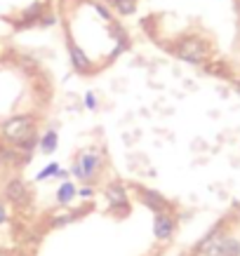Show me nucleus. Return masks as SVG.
Listing matches in <instances>:
<instances>
[{
  "instance_id": "obj_1",
  "label": "nucleus",
  "mask_w": 240,
  "mask_h": 256,
  "mask_svg": "<svg viewBox=\"0 0 240 256\" xmlns=\"http://www.w3.org/2000/svg\"><path fill=\"white\" fill-rule=\"evenodd\" d=\"M172 52L177 59L186 64H193V66H202V64L209 62V54H212V50H209V42L200 36H195V33H184V36H179L174 42H172Z\"/></svg>"
},
{
  "instance_id": "obj_2",
  "label": "nucleus",
  "mask_w": 240,
  "mask_h": 256,
  "mask_svg": "<svg viewBox=\"0 0 240 256\" xmlns=\"http://www.w3.org/2000/svg\"><path fill=\"white\" fill-rule=\"evenodd\" d=\"M33 132H36V122H33L31 116H12L8 122L3 124L5 141H10L17 148H24V150H31L38 144Z\"/></svg>"
},
{
  "instance_id": "obj_3",
  "label": "nucleus",
  "mask_w": 240,
  "mask_h": 256,
  "mask_svg": "<svg viewBox=\"0 0 240 256\" xmlns=\"http://www.w3.org/2000/svg\"><path fill=\"white\" fill-rule=\"evenodd\" d=\"M101 164H104L101 153H97V150H83V153L76 158L71 174H73L76 178H80V181H90V178H94L97 174H99Z\"/></svg>"
},
{
  "instance_id": "obj_4",
  "label": "nucleus",
  "mask_w": 240,
  "mask_h": 256,
  "mask_svg": "<svg viewBox=\"0 0 240 256\" xmlns=\"http://www.w3.org/2000/svg\"><path fill=\"white\" fill-rule=\"evenodd\" d=\"M5 198L12 204H17V207H26L29 200H31V193H29V186L24 184L22 178H12L8 186H5Z\"/></svg>"
},
{
  "instance_id": "obj_5",
  "label": "nucleus",
  "mask_w": 240,
  "mask_h": 256,
  "mask_svg": "<svg viewBox=\"0 0 240 256\" xmlns=\"http://www.w3.org/2000/svg\"><path fill=\"white\" fill-rule=\"evenodd\" d=\"M69 59H71V66L78 70V73H92V62H90V56L85 54V50L83 47H78L73 40H69Z\"/></svg>"
},
{
  "instance_id": "obj_6",
  "label": "nucleus",
  "mask_w": 240,
  "mask_h": 256,
  "mask_svg": "<svg viewBox=\"0 0 240 256\" xmlns=\"http://www.w3.org/2000/svg\"><path fill=\"white\" fill-rule=\"evenodd\" d=\"M139 200L146 204L148 210L158 212V214H165V212H167V207H170V202L165 200L158 190H146V188H144V190H139Z\"/></svg>"
},
{
  "instance_id": "obj_7",
  "label": "nucleus",
  "mask_w": 240,
  "mask_h": 256,
  "mask_svg": "<svg viewBox=\"0 0 240 256\" xmlns=\"http://www.w3.org/2000/svg\"><path fill=\"white\" fill-rule=\"evenodd\" d=\"M174 218L170 216V214H158L155 216V224H153V233L158 240H167V238H172V233H174Z\"/></svg>"
},
{
  "instance_id": "obj_8",
  "label": "nucleus",
  "mask_w": 240,
  "mask_h": 256,
  "mask_svg": "<svg viewBox=\"0 0 240 256\" xmlns=\"http://www.w3.org/2000/svg\"><path fill=\"white\" fill-rule=\"evenodd\" d=\"M104 2L111 8L113 14L120 16H132L137 12V5H139V0H104Z\"/></svg>"
},
{
  "instance_id": "obj_9",
  "label": "nucleus",
  "mask_w": 240,
  "mask_h": 256,
  "mask_svg": "<svg viewBox=\"0 0 240 256\" xmlns=\"http://www.w3.org/2000/svg\"><path fill=\"white\" fill-rule=\"evenodd\" d=\"M38 146H40V150H43L45 156H52V153L57 150V146H59V134H57L55 130H47V132L40 136Z\"/></svg>"
},
{
  "instance_id": "obj_10",
  "label": "nucleus",
  "mask_w": 240,
  "mask_h": 256,
  "mask_svg": "<svg viewBox=\"0 0 240 256\" xmlns=\"http://www.w3.org/2000/svg\"><path fill=\"white\" fill-rule=\"evenodd\" d=\"M43 12H45V5H43V0L33 2V5H29V8L22 12V24H24V26H26V24H38L40 16H43Z\"/></svg>"
},
{
  "instance_id": "obj_11",
  "label": "nucleus",
  "mask_w": 240,
  "mask_h": 256,
  "mask_svg": "<svg viewBox=\"0 0 240 256\" xmlns=\"http://www.w3.org/2000/svg\"><path fill=\"white\" fill-rule=\"evenodd\" d=\"M76 195H78L76 186H73L71 181H64L62 186H59V190H57V202H59V204H69Z\"/></svg>"
},
{
  "instance_id": "obj_12",
  "label": "nucleus",
  "mask_w": 240,
  "mask_h": 256,
  "mask_svg": "<svg viewBox=\"0 0 240 256\" xmlns=\"http://www.w3.org/2000/svg\"><path fill=\"white\" fill-rule=\"evenodd\" d=\"M106 198H109V202L113 207H125V204H127V195H125V190L120 186H109Z\"/></svg>"
},
{
  "instance_id": "obj_13",
  "label": "nucleus",
  "mask_w": 240,
  "mask_h": 256,
  "mask_svg": "<svg viewBox=\"0 0 240 256\" xmlns=\"http://www.w3.org/2000/svg\"><path fill=\"white\" fill-rule=\"evenodd\" d=\"M240 254V242L238 240H226L221 242V249H219L217 256H238Z\"/></svg>"
},
{
  "instance_id": "obj_14",
  "label": "nucleus",
  "mask_w": 240,
  "mask_h": 256,
  "mask_svg": "<svg viewBox=\"0 0 240 256\" xmlns=\"http://www.w3.org/2000/svg\"><path fill=\"white\" fill-rule=\"evenodd\" d=\"M94 12L101 16V19H106V22H113V12H111V8L106 5V2H92Z\"/></svg>"
},
{
  "instance_id": "obj_15",
  "label": "nucleus",
  "mask_w": 240,
  "mask_h": 256,
  "mask_svg": "<svg viewBox=\"0 0 240 256\" xmlns=\"http://www.w3.org/2000/svg\"><path fill=\"white\" fill-rule=\"evenodd\" d=\"M59 170H62V167H59L57 162H52V164H47L45 170L40 172L36 178H38V181H45V178H50V176H57V172H59Z\"/></svg>"
},
{
  "instance_id": "obj_16",
  "label": "nucleus",
  "mask_w": 240,
  "mask_h": 256,
  "mask_svg": "<svg viewBox=\"0 0 240 256\" xmlns=\"http://www.w3.org/2000/svg\"><path fill=\"white\" fill-rule=\"evenodd\" d=\"M85 106H87L90 110L97 108V96H94L92 92H87V94H85Z\"/></svg>"
},
{
  "instance_id": "obj_17",
  "label": "nucleus",
  "mask_w": 240,
  "mask_h": 256,
  "mask_svg": "<svg viewBox=\"0 0 240 256\" xmlns=\"http://www.w3.org/2000/svg\"><path fill=\"white\" fill-rule=\"evenodd\" d=\"M80 195H83V198H90V195H92V188H80Z\"/></svg>"
},
{
  "instance_id": "obj_18",
  "label": "nucleus",
  "mask_w": 240,
  "mask_h": 256,
  "mask_svg": "<svg viewBox=\"0 0 240 256\" xmlns=\"http://www.w3.org/2000/svg\"><path fill=\"white\" fill-rule=\"evenodd\" d=\"M5 218H8V212H5V207H3V204H0V224H3V221H5Z\"/></svg>"
},
{
  "instance_id": "obj_19",
  "label": "nucleus",
  "mask_w": 240,
  "mask_h": 256,
  "mask_svg": "<svg viewBox=\"0 0 240 256\" xmlns=\"http://www.w3.org/2000/svg\"><path fill=\"white\" fill-rule=\"evenodd\" d=\"M238 12H240V0H238Z\"/></svg>"
},
{
  "instance_id": "obj_20",
  "label": "nucleus",
  "mask_w": 240,
  "mask_h": 256,
  "mask_svg": "<svg viewBox=\"0 0 240 256\" xmlns=\"http://www.w3.org/2000/svg\"><path fill=\"white\" fill-rule=\"evenodd\" d=\"M238 90H240V82H238Z\"/></svg>"
},
{
  "instance_id": "obj_21",
  "label": "nucleus",
  "mask_w": 240,
  "mask_h": 256,
  "mask_svg": "<svg viewBox=\"0 0 240 256\" xmlns=\"http://www.w3.org/2000/svg\"><path fill=\"white\" fill-rule=\"evenodd\" d=\"M0 256H5V254H0Z\"/></svg>"
}]
</instances>
